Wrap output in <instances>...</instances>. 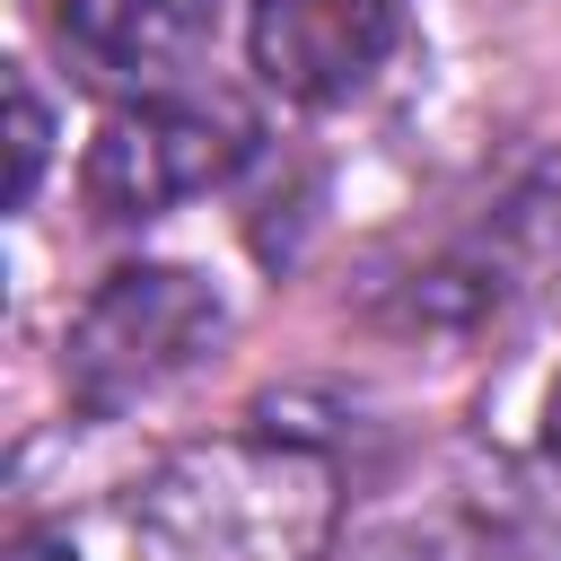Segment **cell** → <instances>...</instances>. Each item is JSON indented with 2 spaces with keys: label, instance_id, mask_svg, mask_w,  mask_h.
Here are the masks:
<instances>
[{
  "label": "cell",
  "instance_id": "1",
  "mask_svg": "<svg viewBox=\"0 0 561 561\" xmlns=\"http://www.w3.org/2000/svg\"><path fill=\"white\" fill-rule=\"evenodd\" d=\"M123 517L140 561H324L342 526V473L316 438L263 421L167 447Z\"/></svg>",
  "mask_w": 561,
  "mask_h": 561
},
{
  "label": "cell",
  "instance_id": "2",
  "mask_svg": "<svg viewBox=\"0 0 561 561\" xmlns=\"http://www.w3.org/2000/svg\"><path fill=\"white\" fill-rule=\"evenodd\" d=\"M219 333H228V298L193 263H123L70 316L61 386L88 421H114L158 386H175L202 351H219Z\"/></svg>",
  "mask_w": 561,
  "mask_h": 561
},
{
  "label": "cell",
  "instance_id": "3",
  "mask_svg": "<svg viewBox=\"0 0 561 561\" xmlns=\"http://www.w3.org/2000/svg\"><path fill=\"white\" fill-rule=\"evenodd\" d=\"M561 272V158H543L517 193H500L456 245L394 280L386 324L412 342H482Z\"/></svg>",
  "mask_w": 561,
  "mask_h": 561
},
{
  "label": "cell",
  "instance_id": "4",
  "mask_svg": "<svg viewBox=\"0 0 561 561\" xmlns=\"http://www.w3.org/2000/svg\"><path fill=\"white\" fill-rule=\"evenodd\" d=\"M254 158V114L228 96H131L88 140L79 193L96 219H158Z\"/></svg>",
  "mask_w": 561,
  "mask_h": 561
},
{
  "label": "cell",
  "instance_id": "5",
  "mask_svg": "<svg viewBox=\"0 0 561 561\" xmlns=\"http://www.w3.org/2000/svg\"><path fill=\"white\" fill-rule=\"evenodd\" d=\"M245 35L254 70L280 96L333 105L386 70V53L403 44V0H245Z\"/></svg>",
  "mask_w": 561,
  "mask_h": 561
},
{
  "label": "cell",
  "instance_id": "6",
  "mask_svg": "<svg viewBox=\"0 0 561 561\" xmlns=\"http://www.w3.org/2000/svg\"><path fill=\"white\" fill-rule=\"evenodd\" d=\"M228 0H61L53 35L88 88L114 96H175V79L219 44Z\"/></svg>",
  "mask_w": 561,
  "mask_h": 561
},
{
  "label": "cell",
  "instance_id": "7",
  "mask_svg": "<svg viewBox=\"0 0 561 561\" xmlns=\"http://www.w3.org/2000/svg\"><path fill=\"white\" fill-rule=\"evenodd\" d=\"M359 561H535L517 535L500 526H473V517H430V526H394L377 535Z\"/></svg>",
  "mask_w": 561,
  "mask_h": 561
},
{
  "label": "cell",
  "instance_id": "8",
  "mask_svg": "<svg viewBox=\"0 0 561 561\" xmlns=\"http://www.w3.org/2000/svg\"><path fill=\"white\" fill-rule=\"evenodd\" d=\"M44 140H53V114H44L35 79L18 70V79H9V210L35 193V175H44Z\"/></svg>",
  "mask_w": 561,
  "mask_h": 561
},
{
  "label": "cell",
  "instance_id": "9",
  "mask_svg": "<svg viewBox=\"0 0 561 561\" xmlns=\"http://www.w3.org/2000/svg\"><path fill=\"white\" fill-rule=\"evenodd\" d=\"M9 561H79V552H70L61 535H18V543H9Z\"/></svg>",
  "mask_w": 561,
  "mask_h": 561
},
{
  "label": "cell",
  "instance_id": "10",
  "mask_svg": "<svg viewBox=\"0 0 561 561\" xmlns=\"http://www.w3.org/2000/svg\"><path fill=\"white\" fill-rule=\"evenodd\" d=\"M543 456L561 465V377H552V394H543Z\"/></svg>",
  "mask_w": 561,
  "mask_h": 561
}]
</instances>
